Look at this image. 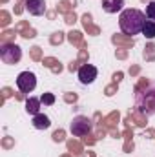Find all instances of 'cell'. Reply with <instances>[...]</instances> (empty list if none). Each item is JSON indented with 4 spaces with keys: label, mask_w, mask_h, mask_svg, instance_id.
Here are the masks:
<instances>
[{
    "label": "cell",
    "mask_w": 155,
    "mask_h": 157,
    "mask_svg": "<svg viewBox=\"0 0 155 157\" xmlns=\"http://www.w3.org/2000/svg\"><path fill=\"white\" fill-rule=\"evenodd\" d=\"M146 24V15L139 9H124L119 17V26L122 29V33L126 37H133V35H139L142 31Z\"/></svg>",
    "instance_id": "obj_1"
},
{
    "label": "cell",
    "mask_w": 155,
    "mask_h": 157,
    "mask_svg": "<svg viewBox=\"0 0 155 157\" xmlns=\"http://www.w3.org/2000/svg\"><path fill=\"white\" fill-rule=\"evenodd\" d=\"M135 104L142 115H155V84L148 86V80L144 78L139 82Z\"/></svg>",
    "instance_id": "obj_2"
},
{
    "label": "cell",
    "mask_w": 155,
    "mask_h": 157,
    "mask_svg": "<svg viewBox=\"0 0 155 157\" xmlns=\"http://www.w3.org/2000/svg\"><path fill=\"white\" fill-rule=\"evenodd\" d=\"M0 59H2L6 64H17V62L22 59V49H20L17 44H7V42H4L2 48H0Z\"/></svg>",
    "instance_id": "obj_3"
},
{
    "label": "cell",
    "mask_w": 155,
    "mask_h": 157,
    "mask_svg": "<svg viewBox=\"0 0 155 157\" xmlns=\"http://www.w3.org/2000/svg\"><path fill=\"white\" fill-rule=\"evenodd\" d=\"M91 132V121L84 115H78L71 121V133L75 137H84Z\"/></svg>",
    "instance_id": "obj_4"
},
{
    "label": "cell",
    "mask_w": 155,
    "mask_h": 157,
    "mask_svg": "<svg viewBox=\"0 0 155 157\" xmlns=\"http://www.w3.org/2000/svg\"><path fill=\"white\" fill-rule=\"evenodd\" d=\"M17 86H18V90H20L22 93L33 91L35 86H37V77H35V73H31V71H22V73L17 77Z\"/></svg>",
    "instance_id": "obj_5"
},
{
    "label": "cell",
    "mask_w": 155,
    "mask_h": 157,
    "mask_svg": "<svg viewBox=\"0 0 155 157\" xmlns=\"http://www.w3.org/2000/svg\"><path fill=\"white\" fill-rule=\"evenodd\" d=\"M99 75V70L93 66V64H82L78 68V80L82 84H91Z\"/></svg>",
    "instance_id": "obj_6"
},
{
    "label": "cell",
    "mask_w": 155,
    "mask_h": 157,
    "mask_svg": "<svg viewBox=\"0 0 155 157\" xmlns=\"http://www.w3.org/2000/svg\"><path fill=\"white\" fill-rule=\"evenodd\" d=\"M26 9L31 15L40 17L46 13V0H26Z\"/></svg>",
    "instance_id": "obj_7"
},
{
    "label": "cell",
    "mask_w": 155,
    "mask_h": 157,
    "mask_svg": "<svg viewBox=\"0 0 155 157\" xmlns=\"http://www.w3.org/2000/svg\"><path fill=\"white\" fill-rule=\"evenodd\" d=\"M122 7H124V0H102V9L110 15L122 11Z\"/></svg>",
    "instance_id": "obj_8"
},
{
    "label": "cell",
    "mask_w": 155,
    "mask_h": 157,
    "mask_svg": "<svg viewBox=\"0 0 155 157\" xmlns=\"http://www.w3.org/2000/svg\"><path fill=\"white\" fill-rule=\"evenodd\" d=\"M49 117L47 115H42V113H37V115H33V126L37 128V130H46V128H49Z\"/></svg>",
    "instance_id": "obj_9"
},
{
    "label": "cell",
    "mask_w": 155,
    "mask_h": 157,
    "mask_svg": "<svg viewBox=\"0 0 155 157\" xmlns=\"http://www.w3.org/2000/svg\"><path fill=\"white\" fill-rule=\"evenodd\" d=\"M26 110H28V113L29 115H37L40 110V99H28V102H26Z\"/></svg>",
    "instance_id": "obj_10"
},
{
    "label": "cell",
    "mask_w": 155,
    "mask_h": 157,
    "mask_svg": "<svg viewBox=\"0 0 155 157\" xmlns=\"http://www.w3.org/2000/svg\"><path fill=\"white\" fill-rule=\"evenodd\" d=\"M142 35L146 39H155V20H146V24L142 28Z\"/></svg>",
    "instance_id": "obj_11"
},
{
    "label": "cell",
    "mask_w": 155,
    "mask_h": 157,
    "mask_svg": "<svg viewBox=\"0 0 155 157\" xmlns=\"http://www.w3.org/2000/svg\"><path fill=\"white\" fill-rule=\"evenodd\" d=\"M144 59L146 60H155V44H148L144 48Z\"/></svg>",
    "instance_id": "obj_12"
},
{
    "label": "cell",
    "mask_w": 155,
    "mask_h": 157,
    "mask_svg": "<svg viewBox=\"0 0 155 157\" xmlns=\"http://www.w3.org/2000/svg\"><path fill=\"white\" fill-rule=\"evenodd\" d=\"M82 20H84V26H86V29H89L93 35H97V33H99V29L91 26V17H89V15H84V17H82Z\"/></svg>",
    "instance_id": "obj_13"
},
{
    "label": "cell",
    "mask_w": 155,
    "mask_h": 157,
    "mask_svg": "<svg viewBox=\"0 0 155 157\" xmlns=\"http://www.w3.org/2000/svg\"><path fill=\"white\" fill-rule=\"evenodd\" d=\"M146 17H148L150 20H155V2H150V4L146 6Z\"/></svg>",
    "instance_id": "obj_14"
},
{
    "label": "cell",
    "mask_w": 155,
    "mask_h": 157,
    "mask_svg": "<svg viewBox=\"0 0 155 157\" xmlns=\"http://www.w3.org/2000/svg\"><path fill=\"white\" fill-rule=\"evenodd\" d=\"M40 102H44V104H47V106H51V104L55 102V97H53L51 93H44V95L40 97Z\"/></svg>",
    "instance_id": "obj_15"
},
{
    "label": "cell",
    "mask_w": 155,
    "mask_h": 157,
    "mask_svg": "<svg viewBox=\"0 0 155 157\" xmlns=\"http://www.w3.org/2000/svg\"><path fill=\"white\" fill-rule=\"evenodd\" d=\"M113 42H115V44H124V46H133V39H131V37H130V39L128 40H124V39H120V37H113Z\"/></svg>",
    "instance_id": "obj_16"
},
{
    "label": "cell",
    "mask_w": 155,
    "mask_h": 157,
    "mask_svg": "<svg viewBox=\"0 0 155 157\" xmlns=\"http://www.w3.org/2000/svg\"><path fill=\"white\" fill-rule=\"evenodd\" d=\"M131 117L135 119V122H137L139 126H144V124H146V122H144V117H142V115H139V113H137V110H133V112H131Z\"/></svg>",
    "instance_id": "obj_17"
},
{
    "label": "cell",
    "mask_w": 155,
    "mask_h": 157,
    "mask_svg": "<svg viewBox=\"0 0 155 157\" xmlns=\"http://www.w3.org/2000/svg\"><path fill=\"white\" fill-rule=\"evenodd\" d=\"M70 40H71V44H78L80 42V33L78 31H71L70 33Z\"/></svg>",
    "instance_id": "obj_18"
},
{
    "label": "cell",
    "mask_w": 155,
    "mask_h": 157,
    "mask_svg": "<svg viewBox=\"0 0 155 157\" xmlns=\"http://www.w3.org/2000/svg\"><path fill=\"white\" fill-rule=\"evenodd\" d=\"M62 40H64V33H60V31H59V33H55V35H53L51 44H60Z\"/></svg>",
    "instance_id": "obj_19"
},
{
    "label": "cell",
    "mask_w": 155,
    "mask_h": 157,
    "mask_svg": "<svg viewBox=\"0 0 155 157\" xmlns=\"http://www.w3.org/2000/svg\"><path fill=\"white\" fill-rule=\"evenodd\" d=\"M53 141H64V130H57L55 133H53Z\"/></svg>",
    "instance_id": "obj_20"
},
{
    "label": "cell",
    "mask_w": 155,
    "mask_h": 157,
    "mask_svg": "<svg viewBox=\"0 0 155 157\" xmlns=\"http://www.w3.org/2000/svg\"><path fill=\"white\" fill-rule=\"evenodd\" d=\"M68 148H70L71 152L75 150V154H78V152H80V144H78V143H73V141H70V143H68Z\"/></svg>",
    "instance_id": "obj_21"
},
{
    "label": "cell",
    "mask_w": 155,
    "mask_h": 157,
    "mask_svg": "<svg viewBox=\"0 0 155 157\" xmlns=\"http://www.w3.org/2000/svg\"><path fill=\"white\" fill-rule=\"evenodd\" d=\"M31 57H33V59H40V48H33Z\"/></svg>",
    "instance_id": "obj_22"
},
{
    "label": "cell",
    "mask_w": 155,
    "mask_h": 157,
    "mask_svg": "<svg viewBox=\"0 0 155 157\" xmlns=\"http://www.w3.org/2000/svg\"><path fill=\"white\" fill-rule=\"evenodd\" d=\"M66 22H68V24L75 22V13H70V15H66Z\"/></svg>",
    "instance_id": "obj_23"
},
{
    "label": "cell",
    "mask_w": 155,
    "mask_h": 157,
    "mask_svg": "<svg viewBox=\"0 0 155 157\" xmlns=\"http://www.w3.org/2000/svg\"><path fill=\"white\" fill-rule=\"evenodd\" d=\"M7 18H9V17H7V13H6V11H2V24H4V26H6V24L9 22Z\"/></svg>",
    "instance_id": "obj_24"
},
{
    "label": "cell",
    "mask_w": 155,
    "mask_h": 157,
    "mask_svg": "<svg viewBox=\"0 0 155 157\" xmlns=\"http://www.w3.org/2000/svg\"><path fill=\"white\" fill-rule=\"evenodd\" d=\"M115 93V86H110L108 90H106V95H113Z\"/></svg>",
    "instance_id": "obj_25"
},
{
    "label": "cell",
    "mask_w": 155,
    "mask_h": 157,
    "mask_svg": "<svg viewBox=\"0 0 155 157\" xmlns=\"http://www.w3.org/2000/svg\"><path fill=\"white\" fill-rule=\"evenodd\" d=\"M120 78H122V73H115V75H113V80H115V82H119Z\"/></svg>",
    "instance_id": "obj_26"
}]
</instances>
